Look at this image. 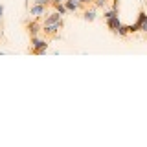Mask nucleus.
I'll use <instances>...</instances> for the list:
<instances>
[{
    "label": "nucleus",
    "mask_w": 147,
    "mask_h": 147,
    "mask_svg": "<svg viewBox=\"0 0 147 147\" xmlns=\"http://www.w3.org/2000/svg\"><path fill=\"white\" fill-rule=\"evenodd\" d=\"M61 28H63V20L55 22V24H46V26H42V33L46 37H57V33H59Z\"/></svg>",
    "instance_id": "20e7f679"
},
{
    "label": "nucleus",
    "mask_w": 147,
    "mask_h": 147,
    "mask_svg": "<svg viewBox=\"0 0 147 147\" xmlns=\"http://www.w3.org/2000/svg\"><path fill=\"white\" fill-rule=\"evenodd\" d=\"M30 15L39 18V17H46L48 13H46V6H40V4H33V6L30 7Z\"/></svg>",
    "instance_id": "423d86ee"
},
{
    "label": "nucleus",
    "mask_w": 147,
    "mask_h": 147,
    "mask_svg": "<svg viewBox=\"0 0 147 147\" xmlns=\"http://www.w3.org/2000/svg\"><path fill=\"white\" fill-rule=\"evenodd\" d=\"M83 18H85L86 22H94L96 18H98V7H85L83 9Z\"/></svg>",
    "instance_id": "0eeeda50"
},
{
    "label": "nucleus",
    "mask_w": 147,
    "mask_h": 147,
    "mask_svg": "<svg viewBox=\"0 0 147 147\" xmlns=\"http://www.w3.org/2000/svg\"><path fill=\"white\" fill-rule=\"evenodd\" d=\"M30 52L33 53V55H44L46 52H48V39H42V37H39V35H35V37H30Z\"/></svg>",
    "instance_id": "f257e3e1"
},
{
    "label": "nucleus",
    "mask_w": 147,
    "mask_h": 147,
    "mask_svg": "<svg viewBox=\"0 0 147 147\" xmlns=\"http://www.w3.org/2000/svg\"><path fill=\"white\" fill-rule=\"evenodd\" d=\"M109 2H112V0H94V6L98 9H103V7H107Z\"/></svg>",
    "instance_id": "ddd939ff"
},
{
    "label": "nucleus",
    "mask_w": 147,
    "mask_h": 147,
    "mask_svg": "<svg viewBox=\"0 0 147 147\" xmlns=\"http://www.w3.org/2000/svg\"><path fill=\"white\" fill-rule=\"evenodd\" d=\"M24 28H26V31H28V35H30V37H35V35L42 33V22H39L35 17L31 18V20H28L26 24H24Z\"/></svg>",
    "instance_id": "7ed1b4c3"
},
{
    "label": "nucleus",
    "mask_w": 147,
    "mask_h": 147,
    "mask_svg": "<svg viewBox=\"0 0 147 147\" xmlns=\"http://www.w3.org/2000/svg\"><path fill=\"white\" fill-rule=\"evenodd\" d=\"M63 20V15L61 13H57L53 9L52 13H48V15L44 17V22H42V26H46V24H55V22H61Z\"/></svg>",
    "instance_id": "6e6552de"
},
{
    "label": "nucleus",
    "mask_w": 147,
    "mask_h": 147,
    "mask_svg": "<svg viewBox=\"0 0 147 147\" xmlns=\"http://www.w3.org/2000/svg\"><path fill=\"white\" fill-rule=\"evenodd\" d=\"M118 37H127V35H131V33H129V28L125 26V24H121V26H119L118 28V33H116Z\"/></svg>",
    "instance_id": "f8f14e48"
},
{
    "label": "nucleus",
    "mask_w": 147,
    "mask_h": 147,
    "mask_svg": "<svg viewBox=\"0 0 147 147\" xmlns=\"http://www.w3.org/2000/svg\"><path fill=\"white\" fill-rule=\"evenodd\" d=\"M0 15H4V6L0 4Z\"/></svg>",
    "instance_id": "dca6fc26"
},
{
    "label": "nucleus",
    "mask_w": 147,
    "mask_h": 147,
    "mask_svg": "<svg viewBox=\"0 0 147 147\" xmlns=\"http://www.w3.org/2000/svg\"><path fill=\"white\" fill-rule=\"evenodd\" d=\"M107 28L112 33H118V28L121 26V20H119V15H114V17H110V18H107Z\"/></svg>",
    "instance_id": "39448f33"
},
{
    "label": "nucleus",
    "mask_w": 147,
    "mask_h": 147,
    "mask_svg": "<svg viewBox=\"0 0 147 147\" xmlns=\"http://www.w3.org/2000/svg\"><path fill=\"white\" fill-rule=\"evenodd\" d=\"M76 2H79L81 6L86 7V6H90V4H94V0H76Z\"/></svg>",
    "instance_id": "4468645a"
},
{
    "label": "nucleus",
    "mask_w": 147,
    "mask_h": 147,
    "mask_svg": "<svg viewBox=\"0 0 147 147\" xmlns=\"http://www.w3.org/2000/svg\"><path fill=\"white\" fill-rule=\"evenodd\" d=\"M64 6H66V9H68V11H72V13L79 11V9H85V6H81V4L76 2V0H64Z\"/></svg>",
    "instance_id": "1a4fd4ad"
},
{
    "label": "nucleus",
    "mask_w": 147,
    "mask_h": 147,
    "mask_svg": "<svg viewBox=\"0 0 147 147\" xmlns=\"http://www.w3.org/2000/svg\"><path fill=\"white\" fill-rule=\"evenodd\" d=\"M114 15H119V9L110 7V9H105V11H103V18H105V20L110 18V17H114Z\"/></svg>",
    "instance_id": "9b49d317"
},
{
    "label": "nucleus",
    "mask_w": 147,
    "mask_h": 147,
    "mask_svg": "<svg viewBox=\"0 0 147 147\" xmlns=\"http://www.w3.org/2000/svg\"><path fill=\"white\" fill-rule=\"evenodd\" d=\"M2 18H4V15H0V26H2Z\"/></svg>",
    "instance_id": "f3484780"
},
{
    "label": "nucleus",
    "mask_w": 147,
    "mask_h": 147,
    "mask_svg": "<svg viewBox=\"0 0 147 147\" xmlns=\"http://www.w3.org/2000/svg\"><path fill=\"white\" fill-rule=\"evenodd\" d=\"M52 7H53V9H55V11H57V13H61V15H66V13H68V9H66V6H64V2L53 4Z\"/></svg>",
    "instance_id": "9d476101"
},
{
    "label": "nucleus",
    "mask_w": 147,
    "mask_h": 147,
    "mask_svg": "<svg viewBox=\"0 0 147 147\" xmlns=\"http://www.w3.org/2000/svg\"><path fill=\"white\" fill-rule=\"evenodd\" d=\"M129 33H138V31H144L147 33V13L145 11H140L138 13V18L134 24H129Z\"/></svg>",
    "instance_id": "f03ea898"
},
{
    "label": "nucleus",
    "mask_w": 147,
    "mask_h": 147,
    "mask_svg": "<svg viewBox=\"0 0 147 147\" xmlns=\"http://www.w3.org/2000/svg\"><path fill=\"white\" fill-rule=\"evenodd\" d=\"M59 2H64V0H50V4H52V6H53V4H59Z\"/></svg>",
    "instance_id": "2eb2a0df"
}]
</instances>
